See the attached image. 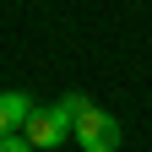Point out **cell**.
<instances>
[{"label": "cell", "instance_id": "277c9868", "mask_svg": "<svg viewBox=\"0 0 152 152\" xmlns=\"http://www.w3.org/2000/svg\"><path fill=\"white\" fill-rule=\"evenodd\" d=\"M0 152H33L27 141H6V136H0Z\"/></svg>", "mask_w": 152, "mask_h": 152}, {"label": "cell", "instance_id": "6da1fadb", "mask_svg": "<svg viewBox=\"0 0 152 152\" xmlns=\"http://www.w3.org/2000/svg\"><path fill=\"white\" fill-rule=\"evenodd\" d=\"M60 109L71 114L76 125V141H82L87 152H120V125H114V114H103L98 103L87 98V92H65Z\"/></svg>", "mask_w": 152, "mask_h": 152}, {"label": "cell", "instance_id": "3957f363", "mask_svg": "<svg viewBox=\"0 0 152 152\" xmlns=\"http://www.w3.org/2000/svg\"><path fill=\"white\" fill-rule=\"evenodd\" d=\"M27 109H33L27 92H0V136H11V130L27 120Z\"/></svg>", "mask_w": 152, "mask_h": 152}, {"label": "cell", "instance_id": "7a4b0ae2", "mask_svg": "<svg viewBox=\"0 0 152 152\" xmlns=\"http://www.w3.org/2000/svg\"><path fill=\"white\" fill-rule=\"evenodd\" d=\"M65 130H71V114H65L60 103H54V109H27V120H22V141H27V147H60Z\"/></svg>", "mask_w": 152, "mask_h": 152}]
</instances>
